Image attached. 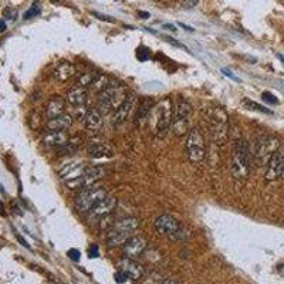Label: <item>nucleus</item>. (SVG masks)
<instances>
[{"label":"nucleus","instance_id":"15","mask_svg":"<svg viewBox=\"0 0 284 284\" xmlns=\"http://www.w3.org/2000/svg\"><path fill=\"white\" fill-rule=\"evenodd\" d=\"M135 106H137V97H135L134 94H128L125 101H124V102L115 110V113H114V124H122V122H125L126 119L130 118V115L134 113Z\"/></svg>","mask_w":284,"mask_h":284},{"label":"nucleus","instance_id":"39","mask_svg":"<svg viewBox=\"0 0 284 284\" xmlns=\"http://www.w3.org/2000/svg\"><path fill=\"white\" fill-rule=\"evenodd\" d=\"M93 14H94V16H97V17H98V19H101V20H106V21H110V23H114V21H115V20H114L113 17H111V16H104V14L94 13V12H93Z\"/></svg>","mask_w":284,"mask_h":284},{"label":"nucleus","instance_id":"21","mask_svg":"<svg viewBox=\"0 0 284 284\" xmlns=\"http://www.w3.org/2000/svg\"><path fill=\"white\" fill-rule=\"evenodd\" d=\"M102 125V115L98 108H90L84 117V126L90 131H98Z\"/></svg>","mask_w":284,"mask_h":284},{"label":"nucleus","instance_id":"44","mask_svg":"<svg viewBox=\"0 0 284 284\" xmlns=\"http://www.w3.org/2000/svg\"><path fill=\"white\" fill-rule=\"evenodd\" d=\"M180 26L184 27V29H185V30H188V32H193V29H192V27L186 26V24H184V23H180Z\"/></svg>","mask_w":284,"mask_h":284},{"label":"nucleus","instance_id":"17","mask_svg":"<svg viewBox=\"0 0 284 284\" xmlns=\"http://www.w3.org/2000/svg\"><path fill=\"white\" fill-rule=\"evenodd\" d=\"M118 270H121L126 277L131 280H139L144 276V269L142 266L138 265L134 259L122 257L118 262Z\"/></svg>","mask_w":284,"mask_h":284},{"label":"nucleus","instance_id":"28","mask_svg":"<svg viewBox=\"0 0 284 284\" xmlns=\"http://www.w3.org/2000/svg\"><path fill=\"white\" fill-rule=\"evenodd\" d=\"M107 87H108V79H107L106 75H102V74H97V77L94 80L91 88L95 90V91H98V93H101V91L106 90Z\"/></svg>","mask_w":284,"mask_h":284},{"label":"nucleus","instance_id":"14","mask_svg":"<svg viewBox=\"0 0 284 284\" xmlns=\"http://www.w3.org/2000/svg\"><path fill=\"white\" fill-rule=\"evenodd\" d=\"M284 171V148H278L274 152V155L267 164V171H266V179L267 180H276L281 176Z\"/></svg>","mask_w":284,"mask_h":284},{"label":"nucleus","instance_id":"40","mask_svg":"<svg viewBox=\"0 0 284 284\" xmlns=\"http://www.w3.org/2000/svg\"><path fill=\"white\" fill-rule=\"evenodd\" d=\"M7 27H6V21L3 19H0V33H3L5 30H6Z\"/></svg>","mask_w":284,"mask_h":284},{"label":"nucleus","instance_id":"22","mask_svg":"<svg viewBox=\"0 0 284 284\" xmlns=\"http://www.w3.org/2000/svg\"><path fill=\"white\" fill-rule=\"evenodd\" d=\"M87 99V88L80 86H74L68 93H67V101L70 106L75 107H83L86 104Z\"/></svg>","mask_w":284,"mask_h":284},{"label":"nucleus","instance_id":"47","mask_svg":"<svg viewBox=\"0 0 284 284\" xmlns=\"http://www.w3.org/2000/svg\"><path fill=\"white\" fill-rule=\"evenodd\" d=\"M2 191H3V186L0 185V192H2Z\"/></svg>","mask_w":284,"mask_h":284},{"label":"nucleus","instance_id":"3","mask_svg":"<svg viewBox=\"0 0 284 284\" xmlns=\"http://www.w3.org/2000/svg\"><path fill=\"white\" fill-rule=\"evenodd\" d=\"M251 159H253V155H251L249 145L243 139H235L230 162L231 176L236 180H245L250 172Z\"/></svg>","mask_w":284,"mask_h":284},{"label":"nucleus","instance_id":"30","mask_svg":"<svg viewBox=\"0 0 284 284\" xmlns=\"http://www.w3.org/2000/svg\"><path fill=\"white\" fill-rule=\"evenodd\" d=\"M40 12H41V7H40V2L39 0H36L33 5H32V7L27 10L26 13H24V19L29 20L32 19V17H36L37 14H40Z\"/></svg>","mask_w":284,"mask_h":284},{"label":"nucleus","instance_id":"1","mask_svg":"<svg viewBox=\"0 0 284 284\" xmlns=\"http://www.w3.org/2000/svg\"><path fill=\"white\" fill-rule=\"evenodd\" d=\"M172 118H173V104L172 99L166 97L152 108L148 118L151 133L153 134L155 138L162 139L165 137L172 125Z\"/></svg>","mask_w":284,"mask_h":284},{"label":"nucleus","instance_id":"31","mask_svg":"<svg viewBox=\"0 0 284 284\" xmlns=\"http://www.w3.org/2000/svg\"><path fill=\"white\" fill-rule=\"evenodd\" d=\"M3 17L6 20H10V21H16L17 17H19V13H17V10L13 9V7H6L3 10Z\"/></svg>","mask_w":284,"mask_h":284},{"label":"nucleus","instance_id":"16","mask_svg":"<svg viewBox=\"0 0 284 284\" xmlns=\"http://www.w3.org/2000/svg\"><path fill=\"white\" fill-rule=\"evenodd\" d=\"M146 249V240L142 236H131L122 247L124 257L137 259Z\"/></svg>","mask_w":284,"mask_h":284},{"label":"nucleus","instance_id":"11","mask_svg":"<svg viewBox=\"0 0 284 284\" xmlns=\"http://www.w3.org/2000/svg\"><path fill=\"white\" fill-rule=\"evenodd\" d=\"M104 176H106L104 168H101V166H91V168H87V171L83 173V176H80L79 179L71 180V182H67L66 185L68 189H81L83 191L86 188L95 185L99 179H102Z\"/></svg>","mask_w":284,"mask_h":284},{"label":"nucleus","instance_id":"5","mask_svg":"<svg viewBox=\"0 0 284 284\" xmlns=\"http://www.w3.org/2000/svg\"><path fill=\"white\" fill-rule=\"evenodd\" d=\"M280 148V141L273 135H260L253 148V159L259 166H267L274 152Z\"/></svg>","mask_w":284,"mask_h":284},{"label":"nucleus","instance_id":"33","mask_svg":"<svg viewBox=\"0 0 284 284\" xmlns=\"http://www.w3.org/2000/svg\"><path fill=\"white\" fill-rule=\"evenodd\" d=\"M262 98H263V101H266L267 104H270V106H276V104H278L277 97H274V94L269 93V91H265V93L262 94Z\"/></svg>","mask_w":284,"mask_h":284},{"label":"nucleus","instance_id":"9","mask_svg":"<svg viewBox=\"0 0 284 284\" xmlns=\"http://www.w3.org/2000/svg\"><path fill=\"white\" fill-rule=\"evenodd\" d=\"M185 151L186 157L192 164H198L205 158V138H203L202 133L196 128L191 130L188 134V138H186L185 142Z\"/></svg>","mask_w":284,"mask_h":284},{"label":"nucleus","instance_id":"19","mask_svg":"<svg viewBox=\"0 0 284 284\" xmlns=\"http://www.w3.org/2000/svg\"><path fill=\"white\" fill-rule=\"evenodd\" d=\"M68 135L66 131H48L44 134V137L41 139L43 145L48 146V148H61L63 145H66L68 142Z\"/></svg>","mask_w":284,"mask_h":284},{"label":"nucleus","instance_id":"49","mask_svg":"<svg viewBox=\"0 0 284 284\" xmlns=\"http://www.w3.org/2000/svg\"><path fill=\"white\" fill-rule=\"evenodd\" d=\"M53 2H59V0H53Z\"/></svg>","mask_w":284,"mask_h":284},{"label":"nucleus","instance_id":"26","mask_svg":"<svg viewBox=\"0 0 284 284\" xmlns=\"http://www.w3.org/2000/svg\"><path fill=\"white\" fill-rule=\"evenodd\" d=\"M79 139H71L68 141L66 145H63L61 148H59V155H68V153H74V152L79 149Z\"/></svg>","mask_w":284,"mask_h":284},{"label":"nucleus","instance_id":"37","mask_svg":"<svg viewBox=\"0 0 284 284\" xmlns=\"http://www.w3.org/2000/svg\"><path fill=\"white\" fill-rule=\"evenodd\" d=\"M198 5V0H184L182 2V7L184 9H193Z\"/></svg>","mask_w":284,"mask_h":284},{"label":"nucleus","instance_id":"46","mask_svg":"<svg viewBox=\"0 0 284 284\" xmlns=\"http://www.w3.org/2000/svg\"><path fill=\"white\" fill-rule=\"evenodd\" d=\"M0 213H3V205H2V202H0Z\"/></svg>","mask_w":284,"mask_h":284},{"label":"nucleus","instance_id":"36","mask_svg":"<svg viewBox=\"0 0 284 284\" xmlns=\"http://www.w3.org/2000/svg\"><path fill=\"white\" fill-rule=\"evenodd\" d=\"M80 251L77 250V249H70L68 250V257L71 259V260H74V262H79L80 260Z\"/></svg>","mask_w":284,"mask_h":284},{"label":"nucleus","instance_id":"45","mask_svg":"<svg viewBox=\"0 0 284 284\" xmlns=\"http://www.w3.org/2000/svg\"><path fill=\"white\" fill-rule=\"evenodd\" d=\"M277 59H280L284 63V56H283V54H277Z\"/></svg>","mask_w":284,"mask_h":284},{"label":"nucleus","instance_id":"10","mask_svg":"<svg viewBox=\"0 0 284 284\" xmlns=\"http://www.w3.org/2000/svg\"><path fill=\"white\" fill-rule=\"evenodd\" d=\"M155 230L158 231L161 236L168 238L169 240H179L185 238L184 229L175 218L171 215H161L155 220Z\"/></svg>","mask_w":284,"mask_h":284},{"label":"nucleus","instance_id":"34","mask_svg":"<svg viewBox=\"0 0 284 284\" xmlns=\"http://www.w3.org/2000/svg\"><path fill=\"white\" fill-rule=\"evenodd\" d=\"M88 256L91 259L94 257H98L99 256V249L97 245H91L88 247Z\"/></svg>","mask_w":284,"mask_h":284},{"label":"nucleus","instance_id":"8","mask_svg":"<svg viewBox=\"0 0 284 284\" xmlns=\"http://www.w3.org/2000/svg\"><path fill=\"white\" fill-rule=\"evenodd\" d=\"M192 117V107L189 102L180 99L173 111V118H172L171 130L173 135L176 137H184L189 131V119Z\"/></svg>","mask_w":284,"mask_h":284},{"label":"nucleus","instance_id":"41","mask_svg":"<svg viewBox=\"0 0 284 284\" xmlns=\"http://www.w3.org/2000/svg\"><path fill=\"white\" fill-rule=\"evenodd\" d=\"M159 284H178L175 280H172V278H166V280H164V281H161Z\"/></svg>","mask_w":284,"mask_h":284},{"label":"nucleus","instance_id":"43","mask_svg":"<svg viewBox=\"0 0 284 284\" xmlns=\"http://www.w3.org/2000/svg\"><path fill=\"white\" fill-rule=\"evenodd\" d=\"M139 16H142V19H148V17H149V13H146V12H139Z\"/></svg>","mask_w":284,"mask_h":284},{"label":"nucleus","instance_id":"38","mask_svg":"<svg viewBox=\"0 0 284 284\" xmlns=\"http://www.w3.org/2000/svg\"><path fill=\"white\" fill-rule=\"evenodd\" d=\"M114 277H115V280H117V281H118V283H121V284L125 283L126 278H128V277H126V276H125V274H124V273H122V271H121V270L117 271Z\"/></svg>","mask_w":284,"mask_h":284},{"label":"nucleus","instance_id":"25","mask_svg":"<svg viewBox=\"0 0 284 284\" xmlns=\"http://www.w3.org/2000/svg\"><path fill=\"white\" fill-rule=\"evenodd\" d=\"M152 111V101L148 98H144L139 102L137 108V115H135V125H142L146 119L149 118V114Z\"/></svg>","mask_w":284,"mask_h":284},{"label":"nucleus","instance_id":"7","mask_svg":"<svg viewBox=\"0 0 284 284\" xmlns=\"http://www.w3.org/2000/svg\"><path fill=\"white\" fill-rule=\"evenodd\" d=\"M128 97L125 88L119 86H108L99 93L98 110L101 113H111L118 108Z\"/></svg>","mask_w":284,"mask_h":284},{"label":"nucleus","instance_id":"35","mask_svg":"<svg viewBox=\"0 0 284 284\" xmlns=\"http://www.w3.org/2000/svg\"><path fill=\"white\" fill-rule=\"evenodd\" d=\"M222 73L225 74V75H226V77H227V79L233 80V81H236V83H240V79H239V77H236L235 74L231 73V71H230V70H229V68H222Z\"/></svg>","mask_w":284,"mask_h":284},{"label":"nucleus","instance_id":"12","mask_svg":"<svg viewBox=\"0 0 284 284\" xmlns=\"http://www.w3.org/2000/svg\"><path fill=\"white\" fill-rule=\"evenodd\" d=\"M117 206V199L111 196H106L102 200H99L91 211L88 212V220L91 223H98L101 219H104L108 215H113L114 209Z\"/></svg>","mask_w":284,"mask_h":284},{"label":"nucleus","instance_id":"18","mask_svg":"<svg viewBox=\"0 0 284 284\" xmlns=\"http://www.w3.org/2000/svg\"><path fill=\"white\" fill-rule=\"evenodd\" d=\"M87 152L91 158H111L114 151L107 141H91L87 145Z\"/></svg>","mask_w":284,"mask_h":284},{"label":"nucleus","instance_id":"29","mask_svg":"<svg viewBox=\"0 0 284 284\" xmlns=\"http://www.w3.org/2000/svg\"><path fill=\"white\" fill-rule=\"evenodd\" d=\"M243 104H245L249 110H253V111H259V113H262V114H269V115L273 114L271 110H269V108H266V107H263V106H260V104L254 102V101H250V99H243Z\"/></svg>","mask_w":284,"mask_h":284},{"label":"nucleus","instance_id":"32","mask_svg":"<svg viewBox=\"0 0 284 284\" xmlns=\"http://www.w3.org/2000/svg\"><path fill=\"white\" fill-rule=\"evenodd\" d=\"M149 57H151V53H149V50L146 47H139L137 50V59L139 61H146Z\"/></svg>","mask_w":284,"mask_h":284},{"label":"nucleus","instance_id":"23","mask_svg":"<svg viewBox=\"0 0 284 284\" xmlns=\"http://www.w3.org/2000/svg\"><path fill=\"white\" fill-rule=\"evenodd\" d=\"M73 124V117L64 114V115H60L57 118L48 119L47 122V130L48 131H67Z\"/></svg>","mask_w":284,"mask_h":284},{"label":"nucleus","instance_id":"48","mask_svg":"<svg viewBox=\"0 0 284 284\" xmlns=\"http://www.w3.org/2000/svg\"><path fill=\"white\" fill-rule=\"evenodd\" d=\"M281 178L284 179V171H283V173H281Z\"/></svg>","mask_w":284,"mask_h":284},{"label":"nucleus","instance_id":"20","mask_svg":"<svg viewBox=\"0 0 284 284\" xmlns=\"http://www.w3.org/2000/svg\"><path fill=\"white\" fill-rule=\"evenodd\" d=\"M66 114V102L64 99H61L60 97H54L51 98L46 106V117L48 119L57 118L60 115Z\"/></svg>","mask_w":284,"mask_h":284},{"label":"nucleus","instance_id":"42","mask_svg":"<svg viewBox=\"0 0 284 284\" xmlns=\"http://www.w3.org/2000/svg\"><path fill=\"white\" fill-rule=\"evenodd\" d=\"M164 27L168 29V30H171V32H176V27L173 26V24H164Z\"/></svg>","mask_w":284,"mask_h":284},{"label":"nucleus","instance_id":"2","mask_svg":"<svg viewBox=\"0 0 284 284\" xmlns=\"http://www.w3.org/2000/svg\"><path fill=\"white\" fill-rule=\"evenodd\" d=\"M205 121L213 142L216 145H225L229 138V117L223 108L211 107L205 110Z\"/></svg>","mask_w":284,"mask_h":284},{"label":"nucleus","instance_id":"6","mask_svg":"<svg viewBox=\"0 0 284 284\" xmlns=\"http://www.w3.org/2000/svg\"><path fill=\"white\" fill-rule=\"evenodd\" d=\"M107 196V192L104 191V188H101L98 185H93L90 188H86L80 192L77 195V198L74 200V208L79 213L86 215L88 212L93 209L94 206L98 203L99 200Z\"/></svg>","mask_w":284,"mask_h":284},{"label":"nucleus","instance_id":"4","mask_svg":"<svg viewBox=\"0 0 284 284\" xmlns=\"http://www.w3.org/2000/svg\"><path fill=\"white\" fill-rule=\"evenodd\" d=\"M139 222L135 218H124L114 222L113 227L107 231V245L110 247L124 246L133 233L138 229Z\"/></svg>","mask_w":284,"mask_h":284},{"label":"nucleus","instance_id":"24","mask_svg":"<svg viewBox=\"0 0 284 284\" xmlns=\"http://www.w3.org/2000/svg\"><path fill=\"white\" fill-rule=\"evenodd\" d=\"M75 74V67L70 63H61L56 70H54L53 77L56 81H60V83H66L68 80L73 77Z\"/></svg>","mask_w":284,"mask_h":284},{"label":"nucleus","instance_id":"27","mask_svg":"<svg viewBox=\"0 0 284 284\" xmlns=\"http://www.w3.org/2000/svg\"><path fill=\"white\" fill-rule=\"evenodd\" d=\"M97 77V73H84L80 75V79L77 80V84L75 86H80V87H91L93 86L94 80Z\"/></svg>","mask_w":284,"mask_h":284},{"label":"nucleus","instance_id":"13","mask_svg":"<svg viewBox=\"0 0 284 284\" xmlns=\"http://www.w3.org/2000/svg\"><path fill=\"white\" fill-rule=\"evenodd\" d=\"M87 171V166L80 162V161H71V162H67L64 165L60 168L59 176L60 179L67 184V182H71L79 179L80 176H83V173Z\"/></svg>","mask_w":284,"mask_h":284}]
</instances>
